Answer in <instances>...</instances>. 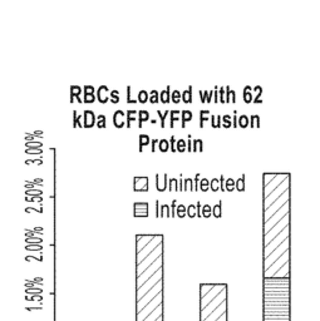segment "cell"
I'll return each mask as SVG.
<instances>
[{
    "mask_svg": "<svg viewBox=\"0 0 320 321\" xmlns=\"http://www.w3.org/2000/svg\"><path fill=\"white\" fill-rule=\"evenodd\" d=\"M264 321H290L289 277H265Z\"/></svg>",
    "mask_w": 320,
    "mask_h": 321,
    "instance_id": "obj_1",
    "label": "cell"
},
{
    "mask_svg": "<svg viewBox=\"0 0 320 321\" xmlns=\"http://www.w3.org/2000/svg\"><path fill=\"white\" fill-rule=\"evenodd\" d=\"M133 187H134V191L146 192L148 190V178L147 177H134Z\"/></svg>",
    "mask_w": 320,
    "mask_h": 321,
    "instance_id": "obj_2",
    "label": "cell"
},
{
    "mask_svg": "<svg viewBox=\"0 0 320 321\" xmlns=\"http://www.w3.org/2000/svg\"><path fill=\"white\" fill-rule=\"evenodd\" d=\"M113 123L117 128H122L123 125H126V113L122 109H117L113 114Z\"/></svg>",
    "mask_w": 320,
    "mask_h": 321,
    "instance_id": "obj_3",
    "label": "cell"
},
{
    "mask_svg": "<svg viewBox=\"0 0 320 321\" xmlns=\"http://www.w3.org/2000/svg\"><path fill=\"white\" fill-rule=\"evenodd\" d=\"M83 119H84L83 127H86V128H90V127H93L94 123H96V114L93 113V111L87 109V111H84Z\"/></svg>",
    "mask_w": 320,
    "mask_h": 321,
    "instance_id": "obj_4",
    "label": "cell"
},
{
    "mask_svg": "<svg viewBox=\"0 0 320 321\" xmlns=\"http://www.w3.org/2000/svg\"><path fill=\"white\" fill-rule=\"evenodd\" d=\"M148 203L147 202H141V203H134V212L133 215L138 217V216H143V217H147L148 215Z\"/></svg>",
    "mask_w": 320,
    "mask_h": 321,
    "instance_id": "obj_5",
    "label": "cell"
},
{
    "mask_svg": "<svg viewBox=\"0 0 320 321\" xmlns=\"http://www.w3.org/2000/svg\"><path fill=\"white\" fill-rule=\"evenodd\" d=\"M108 87L107 86H100L97 90V97H98V100L100 103H107L108 99H109V94H108Z\"/></svg>",
    "mask_w": 320,
    "mask_h": 321,
    "instance_id": "obj_6",
    "label": "cell"
},
{
    "mask_svg": "<svg viewBox=\"0 0 320 321\" xmlns=\"http://www.w3.org/2000/svg\"><path fill=\"white\" fill-rule=\"evenodd\" d=\"M225 103H236V93H235V90H231L229 86L225 87Z\"/></svg>",
    "mask_w": 320,
    "mask_h": 321,
    "instance_id": "obj_7",
    "label": "cell"
},
{
    "mask_svg": "<svg viewBox=\"0 0 320 321\" xmlns=\"http://www.w3.org/2000/svg\"><path fill=\"white\" fill-rule=\"evenodd\" d=\"M170 89H171V87L168 86L165 90L161 92V94H159V100H161L162 103H165V104H167V103L171 100V93H170Z\"/></svg>",
    "mask_w": 320,
    "mask_h": 321,
    "instance_id": "obj_8",
    "label": "cell"
},
{
    "mask_svg": "<svg viewBox=\"0 0 320 321\" xmlns=\"http://www.w3.org/2000/svg\"><path fill=\"white\" fill-rule=\"evenodd\" d=\"M136 114H137V111H134V109H129V111H127V113H126V124H127V127L129 128L131 127V123L133 121H136Z\"/></svg>",
    "mask_w": 320,
    "mask_h": 321,
    "instance_id": "obj_9",
    "label": "cell"
},
{
    "mask_svg": "<svg viewBox=\"0 0 320 321\" xmlns=\"http://www.w3.org/2000/svg\"><path fill=\"white\" fill-rule=\"evenodd\" d=\"M181 99L184 103H191L192 102V86L187 88V90H184L181 94Z\"/></svg>",
    "mask_w": 320,
    "mask_h": 321,
    "instance_id": "obj_10",
    "label": "cell"
},
{
    "mask_svg": "<svg viewBox=\"0 0 320 321\" xmlns=\"http://www.w3.org/2000/svg\"><path fill=\"white\" fill-rule=\"evenodd\" d=\"M149 119V113L145 109H142V111H138V127L141 128L142 127V123L146 122Z\"/></svg>",
    "mask_w": 320,
    "mask_h": 321,
    "instance_id": "obj_11",
    "label": "cell"
},
{
    "mask_svg": "<svg viewBox=\"0 0 320 321\" xmlns=\"http://www.w3.org/2000/svg\"><path fill=\"white\" fill-rule=\"evenodd\" d=\"M252 88L250 86H246L243 88V93H242V97H243V100H245V103H251L252 102V93L250 92Z\"/></svg>",
    "mask_w": 320,
    "mask_h": 321,
    "instance_id": "obj_12",
    "label": "cell"
},
{
    "mask_svg": "<svg viewBox=\"0 0 320 321\" xmlns=\"http://www.w3.org/2000/svg\"><path fill=\"white\" fill-rule=\"evenodd\" d=\"M156 180H157V182H156V184H157V190H158L159 192H163V191L166 190V187H167V183H168V181H167V176L165 177V181H161V178H159V174H157V176H156Z\"/></svg>",
    "mask_w": 320,
    "mask_h": 321,
    "instance_id": "obj_13",
    "label": "cell"
},
{
    "mask_svg": "<svg viewBox=\"0 0 320 321\" xmlns=\"http://www.w3.org/2000/svg\"><path fill=\"white\" fill-rule=\"evenodd\" d=\"M182 128H184V127H186V123L188 122V121H191L192 119V112L191 111H188V109H186V111H182Z\"/></svg>",
    "mask_w": 320,
    "mask_h": 321,
    "instance_id": "obj_14",
    "label": "cell"
},
{
    "mask_svg": "<svg viewBox=\"0 0 320 321\" xmlns=\"http://www.w3.org/2000/svg\"><path fill=\"white\" fill-rule=\"evenodd\" d=\"M180 117H181V111H178V109L171 111V112H170V122H171L170 125L173 127L176 121H180Z\"/></svg>",
    "mask_w": 320,
    "mask_h": 321,
    "instance_id": "obj_15",
    "label": "cell"
},
{
    "mask_svg": "<svg viewBox=\"0 0 320 321\" xmlns=\"http://www.w3.org/2000/svg\"><path fill=\"white\" fill-rule=\"evenodd\" d=\"M80 93H82V88L79 87V86H72L70 87V102L73 103L74 102V97L77 98V97H79L80 96Z\"/></svg>",
    "mask_w": 320,
    "mask_h": 321,
    "instance_id": "obj_16",
    "label": "cell"
},
{
    "mask_svg": "<svg viewBox=\"0 0 320 321\" xmlns=\"http://www.w3.org/2000/svg\"><path fill=\"white\" fill-rule=\"evenodd\" d=\"M163 216H167V217H171V212H170V206L168 205H162L158 209V217H163Z\"/></svg>",
    "mask_w": 320,
    "mask_h": 321,
    "instance_id": "obj_17",
    "label": "cell"
},
{
    "mask_svg": "<svg viewBox=\"0 0 320 321\" xmlns=\"http://www.w3.org/2000/svg\"><path fill=\"white\" fill-rule=\"evenodd\" d=\"M208 118H210V111H208V109H204V111L200 112V127H201V128L204 127L205 121H208Z\"/></svg>",
    "mask_w": 320,
    "mask_h": 321,
    "instance_id": "obj_18",
    "label": "cell"
},
{
    "mask_svg": "<svg viewBox=\"0 0 320 321\" xmlns=\"http://www.w3.org/2000/svg\"><path fill=\"white\" fill-rule=\"evenodd\" d=\"M237 125H240L241 128H246L249 125V117L246 114H241L237 117Z\"/></svg>",
    "mask_w": 320,
    "mask_h": 321,
    "instance_id": "obj_19",
    "label": "cell"
},
{
    "mask_svg": "<svg viewBox=\"0 0 320 321\" xmlns=\"http://www.w3.org/2000/svg\"><path fill=\"white\" fill-rule=\"evenodd\" d=\"M212 215H214L216 218H220V217L222 216V202H221V201L218 202L217 205L214 206V208H212Z\"/></svg>",
    "mask_w": 320,
    "mask_h": 321,
    "instance_id": "obj_20",
    "label": "cell"
},
{
    "mask_svg": "<svg viewBox=\"0 0 320 321\" xmlns=\"http://www.w3.org/2000/svg\"><path fill=\"white\" fill-rule=\"evenodd\" d=\"M192 151L193 152H202L204 151V142L201 139H195L192 142Z\"/></svg>",
    "mask_w": 320,
    "mask_h": 321,
    "instance_id": "obj_21",
    "label": "cell"
},
{
    "mask_svg": "<svg viewBox=\"0 0 320 321\" xmlns=\"http://www.w3.org/2000/svg\"><path fill=\"white\" fill-rule=\"evenodd\" d=\"M249 125H251V128H254V127H260V117L257 114H254L249 117Z\"/></svg>",
    "mask_w": 320,
    "mask_h": 321,
    "instance_id": "obj_22",
    "label": "cell"
},
{
    "mask_svg": "<svg viewBox=\"0 0 320 321\" xmlns=\"http://www.w3.org/2000/svg\"><path fill=\"white\" fill-rule=\"evenodd\" d=\"M235 187H236V190L240 191V192L245 191V176H243V174H242V177H240L237 181H235Z\"/></svg>",
    "mask_w": 320,
    "mask_h": 321,
    "instance_id": "obj_23",
    "label": "cell"
},
{
    "mask_svg": "<svg viewBox=\"0 0 320 321\" xmlns=\"http://www.w3.org/2000/svg\"><path fill=\"white\" fill-rule=\"evenodd\" d=\"M149 142H151V139H149V137L147 136V134H141V136H139V152H142L143 146L149 144Z\"/></svg>",
    "mask_w": 320,
    "mask_h": 321,
    "instance_id": "obj_24",
    "label": "cell"
},
{
    "mask_svg": "<svg viewBox=\"0 0 320 321\" xmlns=\"http://www.w3.org/2000/svg\"><path fill=\"white\" fill-rule=\"evenodd\" d=\"M73 127H83L82 124V115H78L77 111H73Z\"/></svg>",
    "mask_w": 320,
    "mask_h": 321,
    "instance_id": "obj_25",
    "label": "cell"
},
{
    "mask_svg": "<svg viewBox=\"0 0 320 321\" xmlns=\"http://www.w3.org/2000/svg\"><path fill=\"white\" fill-rule=\"evenodd\" d=\"M157 114L159 115V119H161V127L165 128V127H166V118H167L168 114H170V111L167 109V111H165V113H162L159 109H157Z\"/></svg>",
    "mask_w": 320,
    "mask_h": 321,
    "instance_id": "obj_26",
    "label": "cell"
},
{
    "mask_svg": "<svg viewBox=\"0 0 320 321\" xmlns=\"http://www.w3.org/2000/svg\"><path fill=\"white\" fill-rule=\"evenodd\" d=\"M254 90H256V97H255V100H252V102L254 103H256V104H259V103H263V100H261V94H263V87L261 86H256L255 88H254Z\"/></svg>",
    "mask_w": 320,
    "mask_h": 321,
    "instance_id": "obj_27",
    "label": "cell"
},
{
    "mask_svg": "<svg viewBox=\"0 0 320 321\" xmlns=\"http://www.w3.org/2000/svg\"><path fill=\"white\" fill-rule=\"evenodd\" d=\"M148 100H149V102L152 103V104L157 103L158 100H159V93H158L157 90H152V92H151L149 94H148Z\"/></svg>",
    "mask_w": 320,
    "mask_h": 321,
    "instance_id": "obj_28",
    "label": "cell"
},
{
    "mask_svg": "<svg viewBox=\"0 0 320 321\" xmlns=\"http://www.w3.org/2000/svg\"><path fill=\"white\" fill-rule=\"evenodd\" d=\"M221 122H222V125L225 127V128H229V127L232 125V117L229 115V114H226V115L221 117Z\"/></svg>",
    "mask_w": 320,
    "mask_h": 321,
    "instance_id": "obj_29",
    "label": "cell"
},
{
    "mask_svg": "<svg viewBox=\"0 0 320 321\" xmlns=\"http://www.w3.org/2000/svg\"><path fill=\"white\" fill-rule=\"evenodd\" d=\"M211 125H212V128H220L221 127V115H212L211 117Z\"/></svg>",
    "mask_w": 320,
    "mask_h": 321,
    "instance_id": "obj_30",
    "label": "cell"
},
{
    "mask_svg": "<svg viewBox=\"0 0 320 321\" xmlns=\"http://www.w3.org/2000/svg\"><path fill=\"white\" fill-rule=\"evenodd\" d=\"M208 186H210V181L207 178H202L200 180V183H198V190H201L202 192H206L208 190Z\"/></svg>",
    "mask_w": 320,
    "mask_h": 321,
    "instance_id": "obj_31",
    "label": "cell"
},
{
    "mask_svg": "<svg viewBox=\"0 0 320 321\" xmlns=\"http://www.w3.org/2000/svg\"><path fill=\"white\" fill-rule=\"evenodd\" d=\"M186 151V141L180 139L176 141V152H184Z\"/></svg>",
    "mask_w": 320,
    "mask_h": 321,
    "instance_id": "obj_32",
    "label": "cell"
},
{
    "mask_svg": "<svg viewBox=\"0 0 320 321\" xmlns=\"http://www.w3.org/2000/svg\"><path fill=\"white\" fill-rule=\"evenodd\" d=\"M158 148L161 152H167L170 149V144H168V141L167 139H161L158 141Z\"/></svg>",
    "mask_w": 320,
    "mask_h": 321,
    "instance_id": "obj_33",
    "label": "cell"
},
{
    "mask_svg": "<svg viewBox=\"0 0 320 321\" xmlns=\"http://www.w3.org/2000/svg\"><path fill=\"white\" fill-rule=\"evenodd\" d=\"M96 121L99 128H106V115L104 114H99L98 117H96Z\"/></svg>",
    "mask_w": 320,
    "mask_h": 321,
    "instance_id": "obj_34",
    "label": "cell"
},
{
    "mask_svg": "<svg viewBox=\"0 0 320 321\" xmlns=\"http://www.w3.org/2000/svg\"><path fill=\"white\" fill-rule=\"evenodd\" d=\"M212 215V208L210 205H205L204 207H202V212H201V216H204V217H210Z\"/></svg>",
    "mask_w": 320,
    "mask_h": 321,
    "instance_id": "obj_35",
    "label": "cell"
},
{
    "mask_svg": "<svg viewBox=\"0 0 320 321\" xmlns=\"http://www.w3.org/2000/svg\"><path fill=\"white\" fill-rule=\"evenodd\" d=\"M186 215H188L191 218H193L195 216H197L196 206H195V205H190L188 207H186Z\"/></svg>",
    "mask_w": 320,
    "mask_h": 321,
    "instance_id": "obj_36",
    "label": "cell"
},
{
    "mask_svg": "<svg viewBox=\"0 0 320 321\" xmlns=\"http://www.w3.org/2000/svg\"><path fill=\"white\" fill-rule=\"evenodd\" d=\"M175 215H177L178 217H184L186 216V207H184L183 205H180L176 207V211H175Z\"/></svg>",
    "mask_w": 320,
    "mask_h": 321,
    "instance_id": "obj_37",
    "label": "cell"
},
{
    "mask_svg": "<svg viewBox=\"0 0 320 321\" xmlns=\"http://www.w3.org/2000/svg\"><path fill=\"white\" fill-rule=\"evenodd\" d=\"M137 100H138L139 103H142V104H143V103H146L147 100H148V93H147L146 90H141V92L138 93V99H137Z\"/></svg>",
    "mask_w": 320,
    "mask_h": 321,
    "instance_id": "obj_38",
    "label": "cell"
},
{
    "mask_svg": "<svg viewBox=\"0 0 320 321\" xmlns=\"http://www.w3.org/2000/svg\"><path fill=\"white\" fill-rule=\"evenodd\" d=\"M109 98L112 99V102L116 104V103H118L119 102V92L117 90V89H114V90H112L111 93H109Z\"/></svg>",
    "mask_w": 320,
    "mask_h": 321,
    "instance_id": "obj_39",
    "label": "cell"
},
{
    "mask_svg": "<svg viewBox=\"0 0 320 321\" xmlns=\"http://www.w3.org/2000/svg\"><path fill=\"white\" fill-rule=\"evenodd\" d=\"M84 102L86 103H93L96 100V96L94 93H84Z\"/></svg>",
    "mask_w": 320,
    "mask_h": 321,
    "instance_id": "obj_40",
    "label": "cell"
},
{
    "mask_svg": "<svg viewBox=\"0 0 320 321\" xmlns=\"http://www.w3.org/2000/svg\"><path fill=\"white\" fill-rule=\"evenodd\" d=\"M184 191H193V181L191 178L184 180V186L182 187Z\"/></svg>",
    "mask_w": 320,
    "mask_h": 321,
    "instance_id": "obj_41",
    "label": "cell"
},
{
    "mask_svg": "<svg viewBox=\"0 0 320 321\" xmlns=\"http://www.w3.org/2000/svg\"><path fill=\"white\" fill-rule=\"evenodd\" d=\"M235 188V181L232 178H229L225 181V190L226 191H232Z\"/></svg>",
    "mask_w": 320,
    "mask_h": 321,
    "instance_id": "obj_42",
    "label": "cell"
},
{
    "mask_svg": "<svg viewBox=\"0 0 320 321\" xmlns=\"http://www.w3.org/2000/svg\"><path fill=\"white\" fill-rule=\"evenodd\" d=\"M180 100H181V92L180 90H173L172 92V102L173 103H180Z\"/></svg>",
    "mask_w": 320,
    "mask_h": 321,
    "instance_id": "obj_43",
    "label": "cell"
},
{
    "mask_svg": "<svg viewBox=\"0 0 320 321\" xmlns=\"http://www.w3.org/2000/svg\"><path fill=\"white\" fill-rule=\"evenodd\" d=\"M172 188H175V191H178V184H177V180H170L168 181V190H170L172 192Z\"/></svg>",
    "mask_w": 320,
    "mask_h": 321,
    "instance_id": "obj_44",
    "label": "cell"
},
{
    "mask_svg": "<svg viewBox=\"0 0 320 321\" xmlns=\"http://www.w3.org/2000/svg\"><path fill=\"white\" fill-rule=\"evenodd\" d=\"M217 92H218V102L225 103V87H220L217 89Z\"/></svg>",
    "mask_w": 320,
    "mask_h": 321,
    "instance_id": "obj_45",
    "label": "cell"
},
{
    "mask_svg": "<svg viewBox=\"0 0 320 321\" xmlns=\"http://www.w3.org/2000/svg\"><path fill=\"white\" fill-rule=\"evenodd\" d=\"M210 187H211V190L214 192H216L218 190V187H220V184H218V180L217 178H212V181L210 182Z\"/></svg>",
    "mask_w": 320,
    "mask_h": 321,
    "instance_id": "obj_46",
    "label": "cell"
},
{
    "mask_svg": "<svg viewBox=\"0 0 320 321\" xmlns=\"http://www.w3.org/2000/svg\"><path fill=\"white\" fill-rule=\"evenodd\" d=\"M168 144H170V148H171L172 152H176V138H175V136H172V137L170 138V142H168Z\"/></svg>",
    "mask_w": 320,
    "mask_h": 321,
    "instance_id": "obj_47",
    "label": "cell"
},
{
    "mask_svg": "<svg viewBox=\"0 0 320 321\" xmlns=\"http://www.w3.org/2000/svg\"><path fill=\"white\" fill-rule=\"evenodd\" d=\"M200 174L197 173L196 177H195V181H193V191H197L198 190V183H200Z\"/></svg>",
    "mask_w": 320,
    "mask_h": 321,
    "instance_id": "obj_48",
    "label": "cell"
},
{
    "mask_svg": "<svg viewBox=\"0 0 320 321\" xmlns=\"http://www.w3.org/2000/svg\"><path fill=\"white\" fill-rule=\"evenodd\" d=\"M127 102L128 103H136V100L131 98V86L127 87Z\"/></svg>",
    "mask_w": 320,
    "mask_h": 321,
    "instance_id": "obj_49",
    "label": "cell"
},
{
    "mask_svg": "<svg viewBox=\"0 0 320 321\" xmlns=\"http://www.w3.org/2000/svg\"><path fill=\"white\" fill-rule=\"evenodd\" d=\"M176 203H177V201H176V199H173V201H172V206L170 207V212H171V216H172V217L175 216V211H176Z\"/></svg>",
    "mask_w": 320,
    "mask_h": 321,
    "instance_id": "obj_50",
    "label": "cell"
},
{
    "mask_svg": "<svg viewBox=\"0 0 320 321\" xmlns=\"http://www.w3.org/2000/svg\"><path fill=\"white\" fill-rule=\"evenodd\" d=\"M84 93H94L93 86H84Z\"/></svg>",
    "mask_w": 320,
    "mask_h": 321,
    "instance_id": "obj_51",
    "label": "cell"
},
{
    "mask_svg": "<svg viewBox=\"0 0 320 321\" xmlns=\"http://www.w3.org/2000/svg\"><path fill=\"white\" fill-rule=\"evenodd\" d=\"M217 89H218V87L216 86V87H215V92H214V97H215V100H214V102H216V103L218 102V92H217Z\"/></svg>",
    "mask_w": 320,
    "mask_h": 321,
    "instance_id": "obj_52",
    "label": "cell"
},
{
    "mask_svg": "<svg viewBox=\"0 0 320 321\" xmlns=\"http://www.w3.org/2000/svg\"><path fill=\"white\" fill-rule=\"evenodd\" d=\"M157 143H158V139H152V148H151V151H152V152H155Z\"/></svg>",
    "mask_w": 320,
    "mask_h": 321,
    "instance_id": "obj_53",
    "label": "cell"
},
{
    "mask_svg": "<svg viewBox=\"0 0 320 321\" xmlns=\"http://www.w3.org/2000/svg\"><path fill=\"white\" fill-rule=\"evenodd\" d=\"M33 184H40L41 186V184H43V180H41V178H37V180L33 181Z\"/></svg>",
    "mask_w": 320,
    "mask_h": 321,
    "instance_id": "obj_54",
    "label": "cell"
},
{
    "mask_svg": "<svg viewBox=\"0 0 320 321\" xmlns=\"http://www.w3.org/2000/svg\"><path fill=\"white\" fill-rule=\"evenodd\" d=\"M41 282H43V278H40V277H37L34 281H33V284H40L41 285Z\"/></svg>",
    "mask_w": 320,
    "mask_h": 321,
    "instance_id": "obj_55",
    "label": "cell"
}]
</instances>
